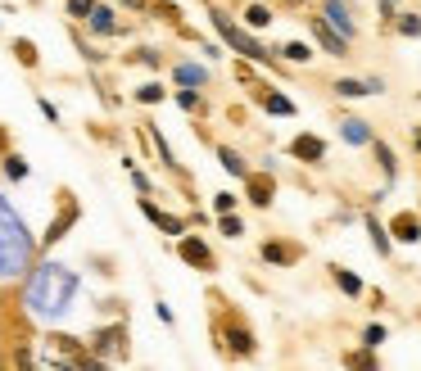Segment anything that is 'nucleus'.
<instances>
[{
    "mask_svg": "<svg viewBox=\"0 0 421 371\" xmlns=\"http://www.w3.org/2000/svg\"><path fill=\"white\" fill-rule=\"evenodd\" d=\"M68 14H73V19H91V14H96V0H68Z\"/></svg>",
    "mask_w": 421,
    "mask_h": 371,
    "instance_id": "23",
    "label": "nucleus"
},
{
    "mask_svg": "<svg viewBox=\"0 0 421 371\" xmlns=\"http://www.w3.org/2000/svg\"><path fill=\"white\" fill-rule=\"evenodd\" d=\"M345 141H367V127H363V122L349 127V122H345Z\"/></svg>",
    "mask_w": 421,
    "mask_h": 371,
    "instance_id": "30",
    "label": "nucleus"
},
{
    "mask_svg": "<svg viewBox=\"0 0 421 371\" xmlns=\"http://www.w3.org/2000/svg\"><path fill=\"white\" fill-rule=\"evenodd\" d=\"M389 231H394L399 240H421V222H417V213H399V218L389 222Z\"/></svg>",
    "mask_w": 421,
    "mask_h": 371,
    "instance_id": "10",
    "label": "nucleus"
},
{
    "mask_svg": "<svg viewBox=\"0 0 421 371\" xmlns=\"http://www.w3.org/2000/svg\"><path fill=\"white\" fill-rule=\"evenodd\" d=\"M254 95L263 100V109H268V113H281V118H290V113H294V104H290L285 95H281V91H263V87H259Z\"/></svg>",
    "mask_w": 421,
    "mask_h": 371,
    "instance_id": "9",
    "label": "nucleus"
},
{
    "mask_svg": "<svg viewBox=\"0 0 421 371\" xmlns=\"http://www.w3.org/2000/svg\"><path fill=\"white\" fill-rule=\"evenodd\" d=\"M363 344H367V349L385 344V326H367V330H363Z\"/></svg>",
    "mask_w": 421,
    "mask_h": 371,
    "instance_id": "27",
    "label": "nucleus"
},
{
    "mask_svg": "<svg viewBox=\"0 0 421 371\" xmlns=\"http://www.w3.org/2000/svg\"><path fill=\"white\" fill-rule=\"evenodd\" d=\"M399 32L403 36H421V19H417V14H403V19H399Z\"/></svg>",
    "mask_w": 421,
    "mask_h": 371,
    "instance_id": "26",
    "label": "nucleus"
},
{
    "mask_svg": "<svg viewBox=\"0 0 421 371\" xmlns=\"http://www.w3.org/2000/svg\"><path fill=\"white\" fill-rule=\"evenodd\" d=\"M217 159H222V168L227 172H236V177H249V168H245V159H240L236 150H217Z\"/></svg>",
    "mask_w": 421,
    "mask_h": 371,
    "instance_id": "16",
    "label": "nucleus"
},
{
    "mask_svg": "<svg viewBox=\"0 0 421 371\" xmlns=\"http://www.w3.org/2000/svg\"><path fill=\"white\" fill-rule=\"evenodd\" d=\"M177 249H182V258L191 262V267H199V272H213V249H208L199 236H182V245H177Z\"/></svg>",
    "mask_w": 421,
    "mask_h": 371,
    "instance_id": "3",
    "label": "nucleus"
},
{
    "mask_svg": "<svg viewBox=\"0 0 421 371\" xmlns=\"http://www.w3.org/2000/svg\"><path fill=\"white\" fill-rule=\"evenodd\" d=\"M213 208H217V213H231V208H236V195H227V190L213 195Z\"/></svg>",
    "mask_w": 421,
    "mask_h": 371,
    "instance_id": "29",
    "label": "nucleus"
},
{
    "mask_svg": "<svg viewBox=\"0 0 421 371\" xmlns=\"http://www.w3.org/2000/svg\"><path fill=\"white\" fill-rule=\"evenodd\" d=\"M136 100H140V104H159V100H163V87H159V82H150V87L136 91Z\"/></svg>",
    "mask_w": 421,
    "mask_h": 371,
    "instance_id": "22",
    "label": "nucleus"
},
{
    "mask_svg": "<svg viewBox=\"0 0 421 371\" xmlns=\"http://www.w3.org/2000/svg\"><path fill=\"white\" fill-rule=\"evenodd\" d=\"M263 258L277 262V267H294V262L303 258V249H299V245H285V240H268V245H263Z\"/></svg>",
    "mask_w": 421,
    "mask_h": 371,
    "instance_id": "4",
    "label": "nucleus"
},
{
    "mask_svg": "<svg viewBox=\"0 0 421 371\" xmlns=\"http://www.w3.org/2000/svg\"><path fill=\"white\" fill-rule=\"evenodd\" d=\"M290 159H299V164H322V159H326V141L303 131V136H294V141H290Z\"/></svg>",
    "mask_w": 421,
    "mask_h": 371,
    "instance_id": "2",
    "label": "nucleus"
},
{
    "mask_svg": "<svg viewBox=\"0 0 421 371\" xmlns=\"http://www.w3.org/2000/svg\"><path fill=\"white\" fill-rule=\"evenodd\" d=\"M367 227H371V240H376V249H380V254H389V236H385V227H380L376 218H371Z\"/></svg>",
    "mask_w": 421,
    "mask_h": 371,
    "instance_id": "25",
    "label": "nucleus"
},
{
    "mask_svg": "<svg viewBox=\"0 0 421 371\" xmlns=\"http://www.w3.org/2000/svg\"><path fill=\"white\" fill-rule=\"evenodd\" d=\"M345 362H349V367H376V358H371L367 349H354V353H349Z\"/></svg>",
    "mask_w": 421,
    "mask_h": 371,
    "instance_id": "28",
    "label": "nucleus"
},
{
    "mask_svg": "<svg viewBox=\"0 0 421 371\" xmlns=\"http://www.w3.org/2000/svg\"><path fill=\"white\" fill-rule=\"evenodd\" d=\"M281 59H290V64H308V59H313V45L290 41V45H281Z\"/></svg>",
    "mask_w": 421,
    "mask_h": 371,
    "instance_id": "13",
    "label": "nucleus"
},
{
    "mask_svg": "<svg viewBox=\"0 0 421 371\" xmlns=\"http://www.w3.org/2000/svg\"><path fill=\"white\" fill-rule=\"evenodd\" d=\"M5 177H14V181H19V177H28V164H23L19 154H5Z\"/></svg>",
    "mask_w": 421,
    "mask_h": 371,
    "instance_id": "21",
    "label": "nucleus"
},
{
    "mask_svg": "<svg viewBox=\"0 0 421 371\" xmlns=\"http://www.w3.org/2000/svg\"><path fill=\"white\" fill-rule=\"evenodd\" d=\"M371 91H380V82H354V77H340V82H335V95H349V100L371 95Z\"/></svg>",
    "mask_w": 421,
    "mask_h": 371,
    "instance_id": "11",
    "label": "nucleus"
},
{
    "mask_svg": "<svg viewBox=\"0 0 421 371\" xmlns=\"http://www.w3.org/2000/svg\"><path fill=\"white\" fill-rule=\"evenodd\" d=\"M227 349L236 353V358H249V353H254V330H249L245 322H236V326L227 330Z\"/></svg>",
    "mask_w": 421,
    "mask_h": 371,
    "instance_id": "7",
    "label": "nucleus"
},
{
    "mask_svg": "<svg viewBox=\"0 0 421 371\" xmlns=\"http://www.w3.org/2000/svg\"><path fill=\"white\" fill-rule=\"evenodd\" d=\"M217 231H222V236H231V240H236V236H245V222H240L236 213H222V218H217Z\"/></svg>",
    "mask_w": 421,
    "mask_h": 371,
    "instance_id": "17",
    "label": "nucleus"
},
{
    "mask_svg": "<svg viewBox=\"0 0 421 371\" xmlns=\"http://www.w3.org/2000/svg\"><path fill=\"white\" fill-rule=\"evenodd\" d=\"M177 104H182V109H191V113H195V109H199V104H204V100H199V91H195V87H186L182 95H177Z\"/></svg>",
    "mask_w": 421,
    "mask_h": 371,
    "instance_id": "24",
    "label": "nucleus"
},
{
    "mask_svg": "<svg viewBox=\"0 0 421 371\" xmlns=\"http://www.w3.org/2000/svg\"><path fill=\"white\" fill-rule=\"evenodd\" d=\"M331 276H335V285H340L345 295H363V281H358L354 272H345V267H331Z\"/></svg>",
    "mask_w": 421,
    "mask_h": 371,
    "instance_id": "14",
    "label": "nucleus"
},
{
    "mask_svg": "<svg viewBox=\"0 0 421 371\" xmlns=\"http://www.w3.org/2000/svg\"><path fill=\"white\" fill-rule=\"evenodd\" d=\"M268 23H272L268 5H249V10H245V27H268Z\"/></svg>",
    "mask_w": 421,
    "mask_h": 371,
    "instance_id": "15",
    "label": "nucleus"
},
{
    "mask_svg": "<svg viewBox=\"0 0 421 371\" xmlns=\"http://www.w3.org/2000/svg\"><path fill=\"white\" fill-rule=\"evenodd\" d=\"M177 82H186V87H199V82H204V68L182 64V68H177Z\"/></svg>",
    "mask_w": 421,
    "mask_h": 371,
    "instance_id": "20",
    "label": "nucleus"
},
{
    "mask_svg": "<svg viewBox=\"0 0 421 371\" xmlns=\"http://www.w3.org/2000/svg\"><path fill=\"white\" fill-rule=\"evenodd\" d=\"M313 36H317V41L326 45V55H335V59L345 55V36H335V32H331V27H326L322 19H313Z\"/></svg>",
    "mask_w": 421,
    "mask_h": 371,
    "instance_id": "8",
    "label": "nucleus"
},
{
    "mask_svg": "<svg viewBox=\"0 0 421 371\" xmlns=\"http://www.w3.org/2000/svg\"><path fill=\"white\" fill-rule=\"evenodd\" d=\"M208 19H213V27H217V32L227 36V45H231V50H240V59H254V64H272V50H263V45L254 41L249 32H240V27H236V23H231L222 10H208Z\"/></svg>",
    "mask_w": 421,
    "mask_h": 371,
    "instance_id": "1",
    "label": "nucleus"
},
{
    "mask_svg": "<svg viewBox=\"0 0 421 371\" xmlns=\"http://www.w3.org/2000/svg\"><path fill=\"white\" fill-rule=\"evenodd\" d=\"M140 213H145L154 227H163L168 236H186V222H182V218H168V213H163L159 204H150V199H140Z\"/></svg>",
    "mask_w": 421,
    "mask_h": 371,
    "instance_id": "6",
    "label": "nucleus"
},
{
    "mask_svg": "<svg viewBox=\"0 0 421 371\" xmlns=\"http://www.w3.org/2000/svg\"><path fill=\"white\" fill-rule=\"evenodd\" d=\"M371 154L380 159V168H385V172H394V150H389L385 141H371Z\"/></svg>",
    "mask_w": 421,
    "mask_h": 371,
    "instance_id": "19",
    "label": "nucleus"
},
{
    "mask_svg": "<svg viewBox=\"0 0 421 371\" xmlns=\"http://www.w3.org/2000/svg\"><path fill=\"white\" fill-rule=\"evenodd\" d=\"M122 5H127V10H154L159 0H122Z\"/></svg>",
    "mask_w": 421,
    "mask_h": 371,
    "instance_id": "31",
    "label": "nucleus"
},
{
    "mask_svg": "<svg viewBox=\"0 0 421 371\" xmlns=\"http://www.w3.org/2000/svg\"><path fill=\"white\" fill-rule=\"evenodd\" d=\"M73 222H77V204H68V208H64V218H54V227L45 231V245H54V240H59V236H64L68 227H73Z\"/></svg>",
    "mask_w": 421,
    "mask_h": 371,
    "instance_id": "12",
    "label": "nucleus"
},
{
    "mask_svg": "<svg viewBox=\"0 0 421 371\" xmlns=\"http://www.w3.org/2000/svg\"><path fill=\"white\" fill-rule=\"evenodd\" d=\"M272 195H277V181H272L268 172H249V204L268 208V204H272Z\"/></svg>",
    "mask_w": 421,
    "mask_h": 371,
    "instance_id": "5",
    "label": "nucleus"
},
{
    "mask_svg": "<svg viewBox=\"0 0 421 371\" xmlns=\"http://www.w3.org/2000/svg\"><path fill=\"white\" fill-rule=\"evenodd\" d=\"M14 55H19V64L36 68V45H32V41H14Z\"/></svg>",
    "mask_w": 421,
    "mask_h": 371,
    "instance_id": "18",
    "label": "nucleus"
}]
</instances>
